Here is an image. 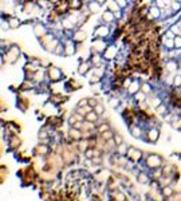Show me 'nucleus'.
<instances>
[{"label": "nucleus", "instance_id": "obj_5", "mask_svg": "<svg viewBox=\"0 0 181 201\" xmlns=\"http://www.w3.org/2000/svg\"><path fill=\"white\" fill-rule=\"evenodd\" d=\"M149 16H150L152 19H161L162 12H161V10H160L157 5L153 4L150 8H149Z\"/></svg>", "mask_w": 181, "mask_h": 201}, {"label": "nucleus", "instance_id": "obj_24", "mask_svg": "<svg viewBox=\"0 0 181 201\" xmlns=\"http://www.w3.org/2000/svg\"><path fill=\"white\" fill-rule=\"evenodd\" d=\"M85 155H86V158H89V160H93V158L95 157V150L94 149H86L85 150Z\"/></svg>", "mask_w": 181, "mask_h": 201}, {"label": "nucleus", "instance_id": "obj_4", "mask_svg": "<svg viewBox=\"0 0 181 201\" xmlns=\"http://www.w3.org/2000/svg\"><path fill=\"white\" fill-rule=\"evenodd\" d=\"M140 90H141V85L138 80H132L130 86L127 87V93H129L130 95H135L137 93H140Z\"/></svg>", "mask_w": 181, "mask_h": 201}, {"label": "nucleus", "instance_id": "obj_16", "mask_svg": "<svg viewBox=\"0 0 181 201\" xmlns=\"http://www.w3.org/2000/svg\"><path fill=\"white\" fill-rule=\"evenodd\" d=\"M173 194H174V192H173V189L170 186L162 188V196H164V197H172Z\"/></svg>", "mask_w": 181, "mask_h": 201}, {"label": "nucleus", "instance_id": "obj_13", "mask_svg": "<svg viewBox=\"0 0 181 201\" xmlns=\"http://www.w3.org/2000/svg\"><path fill=\"white\" fill-rule=\"evenodd\" d=\"M34 32H35L36 36H43V35L46 34V29H44L43 26H40V24H36V26L34 27Z\"/></svg>", "mask_w": 181, "mask_h": 201}, {"label": "nucleus", "instance_id": "obj_34", "mask_svg": "<svg viewBox=\"0 0 181 201\" xmlns=\"http://www.w3.org/2000/svg\"><path fill=\"white\" fill-rule=\"evenodd\" d=\"M87 105H89L90 107H95L98 105V102H97V99H94V98H87Z\"/></svg>", "mask_w": 181, "mask_h": 201}, {"label": "nucleus", "instance_id": "obj_29", "mask_svg": "<svg viewBox=\"0 0 181 201\" xmlns=\"http://www.w3.org/2000/svg\"><path fill=\"white\" fill-rule=\"evenodd\" d=\"M114 145H116V146H119V145L121 144H124V141H122V137L119 135V134H114Z\"/></svg>", "mask_w": 181, "mask_h": 201}, {"label": "nucleus", "instance_id": "obj_17", "mask_svg": "<svg viewBox=\"0 0 181 201\" xmlns=\"http://www.w3.org/2000/svg\"><path fill=\"white\" fill-rule=\"evenodd\" d=\"M74 51H75V48H74V46L71 44V42L66 43V46H65V54H67V55H73Z\"/></svg>", "mask_w": 181, "mask_h": 201}, {"label": "nucleus", "instance_id": "obj_31", "mask_svg": "<svg viewBox=\"0 0 181 201\" xmlns=\"http://www.w3.org/2000/svg\"><path fill=\"white\" fill-rule=\"evenodd\" d=\"M94 111L97 113L98 115H101V114H103V113H105V107H103L102 105H99V103H98L97 106L94 107Z\"/></svg>", "mask_w": 181, "mask_h": 201}, {"label": "nucleus", "instance_id": "obj_1", "mask_svg": "<svg viewBox=\"0 0 181 201\" xmlns=\"http://www.w3.org/2000/svg\"><path fill=\"white\" fill-rule=\"evenodd\" d=\"M162 165V158L157 154H149L146 158V166L152 169H157Z\"/></svg>", "mask_w": 181, "mask_h": 201}, {"label": "nucleus", "instance_id": "obj_43", "mask_svg": "<svg viewBox=\"0 0 181 201\" xmlns=\"http://www.w3.org/2000/svg\"><path fill=\"white\" fill-rule=\"evenodd\" d=\"M98 80H99V78H98V77H93L91 79H90V82H91V83H97Z\"/></svg>", "mask_w": 181, "mask_h": 201}, {"label": "nucleus", "instance_id": "obj_10", "mask_svg": "<svg viewBox=\"0 0 181 201\" xmlns=\"http://www.w3.org/2000/svg\"><path fill=\"white\" fill-rule=\"evenodd\" d=\"M98 117L99 115L97 114V113L93 110V111H89L86 115H85V121H87V122H93V123H95L98 121Z\"/></svg>", "mask_w": 181, "mask_h": 201}, {"label": "nucleus", "instance_id": "obj_41", "mask_svg": "<svg viewBox=\"0 0 181 201\" xmlns=\"http://www.w3.org/2000/svg\"><path fill=\"white\" fill-rule=\"evenodd\" d=\"M10 27H11V26H10V23H6V21H3V23H1V28H3V29H8Z\"/></svg>", "mask_w": 181, "mask_h": 201}, {"label": "nucleus", "instance_id": "obj_23", "mask_svg": "<svg viewBox=\"0 0 181 201\" xmlns=\"http://www.w3.org/2000/svg\"><path fill=\"white\" fill-rule=\"evenodd\" d=\"M132 134L134 137H137V138H140L141 134H142V130H141L138 126H133V127H132Z\"/></svg>", "mask_w": 181, "mask_h": 201}, {"label": "nucleus", "instance_id": "obj_25", "mask_svg": "<svg viewBox=\"0 0 181 201\" xmlns=\"http://www.w3.org/2000/svg\"><path fill=\"white\" fill-rule=\"evenodd\" d=\"M173 43H174V48L180 50L181 48V35H176L174 39H173Z\"/></svg>", "mask_w": 181, "mask_h": 201}, {"label": "nucleus", "instance_id": "obj_22", "mask_svg": "<svg viewBox=\"0 0 181 201\" xmlns=\"http://www.w3.org/2000/svg\"><path fill=\"white\" fill-rule=\"evenodd\" d=\"M172 86H174V87H181V75H174V77H173Z\"/></svg>", "mask_w": 181, "mask_h": 201}, {"label": "nucleus", "instance_id": "obj_49", "mask_svg": "<svg viewBox=\"0 0 181 201\" xmlns=\"http://www.w3.org/2000/svg\"><path fill=\"white\" fill-rule=\"evenodd\" d=\"M176 1H181V0H176Z\"/></svg>", "mask_w": 181, "mask_h": 201}, {"label": "nucleus", "instance_id": "obj_37", "mask_svg": "<svg viewBox=\"0 0 181 201\" xmlns=\"http://www.w3.org/2000/svg\"><path fill=\"white\" fill-rule=\"evenodd\" d=\"M157 113H158V114H165V113H166V107H165L164 105H160V106L157 107Z\"/></svg>", "mask_w": 181, "mask_h": 201}, {"label": "nucleus", "instance_id": "obj_48", "mask_svg": "<svg viewBox=\"0 0 181 201\" xmlns=\"http://www.w3.org/2000/svg\"><path fill=\"white\" fill-rule=\"evenodd\" d=\"M3 66V58H1V55H0V67Z\"/></svg>", "mask_w": 181, "mask_h": 201}, {"label": "nucleus", "instance_id": "obj_20", "mask_svg": "<svg viewBox=\"0 0 181 201\" xmlns=\"http://www.w3.org/2000/svg\"><path fill=\"white\" fill-rule=\"evenodd\" d=\"M102 138L105 139V141H111V138H114V133L111 130L103 131V133H102Z\"/></svg>", "mask_w": 181, "mask_h": 201}, {"label": "nucleus", "instance_id": "obj_26", "mask_svg": "<svg viewBox=\"0 0 181 201\" xmlns=\"http://www.w3.org/2000/svg\"><path fill=\"white\" fill-rule=\"evenodd\" d=\"M70 134H71V137H74L75 139H78V138H81L82 137V134H81V131H79V129H71L70 130Z\"/></svg>", "mask_w": 181, "mask_h": 201}, {"label": "nucleus", "instance_id": "obj_2", "mask_svg": "<svg viewBox=\"0 0 181 201\" xmlns=\"http://www.w3.org/2000/svg\"><path fill=\"white\" fill-rule=\"evenodd\" d=\"M116 55H117V48H116V46L111 44V46H109V47L105 50L102 58L106 59V60H111V59H114V56H116Z\"/></svg>", "mask_w": 181, "mask_h": 201}, {"label": "nucleus", "instance_id": "obj_14", "mask_svg": "<svg viewBox=\"0 0 181 201\" xmlns=\"http://www.w3.org/2000/svg\"><path fill=\"white\" fill-rule=\"evenodd\" d=\"M90 66H91L90 63H82L81 66L78 67V72H79V74H82V75H85L90 70Z\"/></svg>", "mask_w": 181, "mask_h": 201}, {"label": "nucleus", "instance_id": "obj_33", "mask_svg": "<svg viewBox=\"0 0 181 201\" xmlns=\"http://www.w3.org/2000/svg\"><path fill=\"white\" fill-rule=\"evenodd\" d=\"M110 8L111 10H114V12H119V11H121V8H119V5L116 3V0L110 3Z\"/></svg>", "mask_w": 181, "mask_h": 201}, {"label": "nucleus", "instance_id": "obj_42", "mask_svg": "<svg viewBox=\"0 0 181 201\" xmlns=\"http://www.w3.org/2000/svg\"><path fill=\"white\" fill-rule=\"evenodd\" d=\"M83 38H85V34H83V32H82V34L79 32V34L75 35V39H83Z\"/></svg>", "mask_w": 181, "mask_h": 201}, {"label": "nucleus", "instance_id": "obj_11", "mask_svg": "<svg viewBox=\"0 0 181 201\" xmlns=\"http://www.w3.org/2000/svg\"><path fill=\"white\" fill-rule=\"evenodd\" d=\"M173 39H174V38L164 36V40H162V43H164V48H165V50H172V48H174V43H173Z\"/></svg>", "mask_w": 181, "mask_h": 201}, {"label": "nucleus", "instance_id": "obj_28", "mask_svg": "<svg viewBox=\"0 0 181 201\" xmlns=\"http://www.w3.org/2000/svg\"><path fill=\"white\" fill-rule=\"evenodd\" d=\"M91 60H93V64H95V66H98V67L101 66V56L98 55V54H94V55H93Z\"/></svg>", "mask_w": 181, "mask_h": 201}, {"label": "nucleus", "instance_id": "obj_6", "mask_svg": "<svg viewBox=\"0 0 181 201\" xmlns=\"http://www.w3.org/2000/svg\"><path fill=\"white\" fill-rule=\"evenodd\" d=\"M109 27L107 26H98L97 28H95V36L98 38H106L109 35Z\"/></svg>", "mask_w": 181, "mask_h": 201}, {"label": "nucleus", "instance_id": "obj_18", "mask_svg": "<svg viewBox=\"0 0 181 201\" xmlns=\"http://www.w3.org/2000/svg\"><path fill=\"white\" fill-rule=\"evenodd\" d=\"M177 67H178V64H177V63H174L173 60L168 62V64H166V68H168V71H169V72H176Z\"/></svg>", "mask_w": 181, "mask_h": 201}, {"label": "nucleus", "instance_id": "obj_9", "mask_svg": "<svg viewBox=\"0 0 181 201\" xmlns=\"http://www.w3.org/2000/svg\"><path fill=\"white\" fill-rule=\"evenodd\" d=\"M114 19H116V15H114V12L111 10L109 11H105L102 15V20L106 21V23H111V21H114Z\"/></svg>", "mask_w": 181, "mask_h": 201}, {"label": "nucleus", "instance_id": "obj_30", "mask_svg": "<svg viewBox=\"0 0 181 201\" xmlns=\"http://www.w3.org/2000/svg\"><path fill=\"white\" fill-rule=\"evenodd\" d=\"M117 147H118V153H119L121 155H125V154L127 153V150H126V149H127V146H126L125 144H121L119 146H117Z\"/></svg>", "mask_w": 181, "mask_h": 201}, {"label": "nucleus", "instance_id": "obj_39", "mask_svg": "<svg viewBox=\"0 0 181 201\" xmlns=\"http://www.w3.org/2000/svg\"><path fill=\"white\" fill-rule=\"evenodd\" d=\"M47 149H49V147H47L46 145H40V146L38 147V150H39L40 153H46V152H47Z\"/></svg>", "mask_w": 181, "mask_h": 201}, {"label": "nucleus", "instance_id": "obj_3", "mask_svg": "<svg viewBox=\"0 0 181 201\" xmlns=\"http://www.w3.org/2000/svg\"><path fill=\"white\" fill-rule=\"evenodd\" d=\"M126 155L132 158L133 161H140L141 157H142V152H141V150H138V149H134V147H129Z\"/></svg>", "mask_w": 181, "mask_h": 201}, {"label": "nucleus", "instance_id": "obj_40", "mask_svg": "<svg viewBox=\"0 0 181 201\" xmlns=\"http://www.w3.org/2000/svg\"><path fill=\"white\" fill-rule=\"evenodd\" d=\"M85 106H87V99H83V101H79L78 107H85Z\"/></svg>", "mask_w": 181, "mask_h": 201}, {"label": "nucleus", "instance_id": "obj_27", "mask_svg": "<svg viewBox=\"0 0 181 201\" xmlns=\"http://www.w3.org/2000/svg\"><path fill=\"white\" fill-rule=\"evenodd\" d=\"M60 52H65V47H63L60 43H58V44L55 46V48H54V54H57V55H60Z\"/></svg>", "mask_w": 181, "mask_h": 201}, {"label": "nucleus", "instance_id": "obj_45", "mask_svg": "<svg viewBox=\"0 0 181 201\" xmlns=\"http://www.w3.org/2000/svg\"><path fill=\"white\" fill-rule=\"evenodd\" d=\"M39 137H40V138H46L47 133H46V131H40V133H39Z\"/></svg>", "mask_w": 181, "mask_h": 201}, {"label": "nucleus", "instance_id": "obj_38", "mask_svg": "<svg viewBox=\"0 0 181 201\" xmlns=\"http://www.w3.org/2000/svg\"><path fill=\"white\" fill-rule=\"evenodd\" d=\"M152 102H153V107H156L157 109V107L160 106V103H161V99L160 98H153L152 99Z\"/></svg>", "mask_w": 181, "mask_h": 201}, {"label": "nucleus", "instance_id": "obj_12", "mask_svg": "<svg viewBox=\"0 0 181 201\" xmlns=\"http://www.w3.org/2000/svg\"><path fill=\"white\" fill-rule=\"evenodd\" d=\"M101 5L98 1H95V0H93L91 3H89V10L91 11V12H98V11H101Z\"/></svg>", "mask_w": 181, "mask_h": 201}, {"label": "nucleus", "instance_id": "obj_46", "mask_svg": "<svg viewBox=\"0 0 181 201\" xmlns=\"http://www.w3.org/2000/svg\"><path fill=\"white\" fill-rule=\"evenodd\" d=\"M78 5H79V1H78V0H74V1H73V7H78Z\"/></svg>", "mask_w": 181, "mask_h": 201}, {"label": "nucleus", "instance_id": "obj_44", "mask_svg": "<svg viewBox=\"0 0 181 201\" xmlns=\"http://www.w3.org/2000/svg\"><path fill=\"white\" fill-rule=\"evenodd\" d=\"M117 198H118V201H125V196H122L121 193H119V194H117Z\"/></svg>", "mask_w": 181, "mask_h": 201}, {"label": "nucleus", "instance_id": "obj_15", "mask_svg": "<svg viewBox=\"0 0 181 201\" xmlns=\"http://www.w3.org/2000/svg\"><path fill=\"white\" fill-rule=\"evenodd\" d=\"M137 180H138V182H141V184H148L149 182V177H148V174H146L145 172H141V173L138 174Z\"/></svg>", "mask_w": 181, "mask_h": 201}, {"label": "nucleus", "instance_id": "obj_7", "mask_svg": "<svg viewBox=\"0 0 181 201\" xmlns=\"http://www.w3.org/2000/svg\"><path fill=\"white\" fill-rule=\"evenodd\" d=\"M146 134H148V139H149V141L154 142V141H157V139H158L160 131H158V129H157V127H152V129H149Z\"/></svg>", "mask_w": 181, "mask_h": 201}, {"label": "nucleus", "instance_id": "obj_21", "mask_svg": "<svg viewBox=\"0 0 181 201\" xmlns=\"http://www.w3.org/2000/svg\"><path fill=\"white\" fill-rule=\"evenodd\" d=\"M170 123H172V126H173L174 129H177V130H178V129H181V118L174 117V118L172 119V122H170Z\"/></svg>", "mask_w": 181, "mask_h": 201}, {"label": "nucleus", "instance_id": "obj_36", "mask_svg": "<svg viewBox=\"0 0 181 201\" xmlns=\"http://www.w3.org/2000/svg\"><path fill=\"white\" fill-rule=\"evenodd\" d=\"M10 26H11L12 28L19 27V20H18V19H11V20H10Z\"/></svg>", "mask_w": 181, "mask_h": 201}, {"label": "nucleus", "instance_id": "obj_32", "mask_svg": "<svg viewBox=\"0 0 181 201\" xmlns=\"http://www.w3.org/2000/svg\"><path fill=\"white\" fill-rule=\"evenodd\" d=\"M116 3L119 5V8H121V10H124V8L127 7V0H116Z\"/></svg>", "mask_w": 181, "mask_h": 201}, {"label": "nucleus", "instance_id": "obj_35", "mask_svg": "<svg viewBox=\"0 0 181 201\" xmlns=\"http://www.w3.org/2000/svg\"><path fill=\"white\" fill-rule=\"evenodd\" d=\"M98 130H99L101 133H103V131L110 130V126H109V123H102V125L99 126V129H98Z\"/></svg>", "mask_w": 181, "mask_h": 201}, {"label": "nucleus", "instance_id": "obj_19", "mask_svg": "<svg viewBox=\"0 0 181 201\" xmlns=\"http://www.w3.org/2000/svg\"><path fill=\"white\" fill-rule=\"evenodd\" d=\"M141 90H142L143 94H146V95H150V94H152V86L149 85V83H143V85L141 86Z\"/></svg>", "mask_w": 181, "mask_h": 201}, {"label": "nucleus", "instance_id": "obj_47", "mask_svg": "<svg viewBox=\"0 0 181 201\" xmlns=\"http://www.w3.org/2000/svg\"><path fill=\"white\" fill-rule=\"evenodd\" d=\"M95 1H98V3H99V4H103V3H105L106 0H95Z\"/></svg>", "mask_w": 181, "mask_h": 201}, {"label": "nucleus", "instance_id": "obj_8", "mask_svg": "<svg viewBox=\"0 0 181 201\" xmlns=\"http://www.w3.org/2000/svg\"><path fill=\"white\" fill-rule=\"evenodd\" d=\"M60 75H62V72H60L59 68H57V67H51L49 71V77L51 80H58L60 79Z\"/></svg>", "mask_w": 181, "mask_h": 201}]
</instances>
